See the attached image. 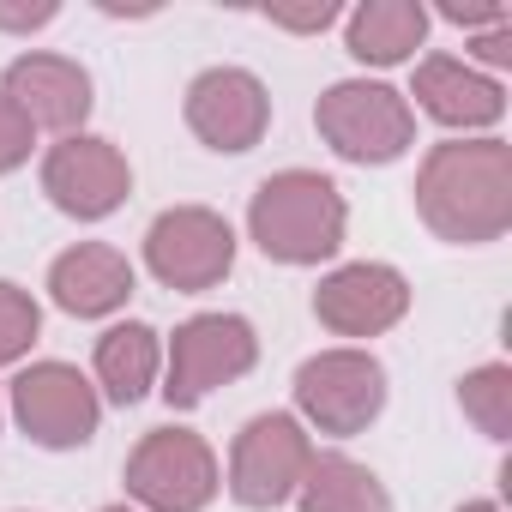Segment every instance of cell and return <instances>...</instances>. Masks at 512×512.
I'll list each match as a JSON object with an SVG mask.
<instances>
[{"mask_svg":"<svg viewBox=\"0 0 512 512\" xmlns=\"http://www.w3.org/2000/svg\"><path fill=\"white\" fill-rule=\"evenodd\" d=\"M416 103L440 121V127H494L506 115V91L482 73H470L464 61H422L416 67Z\"/></svg>","mask_w":512,"mask_h":512,"instance_id":"obj_15","label":"cell"},{"mask_svg":"<svg viewBox=\"0 0 512 512\" xmlns=\"http://www.w3.org/2000/svg\"><path fill=\"white\" fill-rule=\"evenodd\" d=\"M416 211L440 241L482 247L512 223V145L500 139H458L434 145L416 175Z\"/></svg>","mask_w":512,"mask_h":512,"instance_id":"obj_1","label":"cell"},{"mask_svg":"<svg viewBox=\"0 0 512 512\" xmlns=\"http://www.w3.org/2000/svg\"><path fill=\"white\" fill-rule=\"evenodd\" d=\"M253 362H260V338L241 314H193L175 338H169V380L163 398L169 410H193L205 404L217 386L241 380Z\"/></svg>","mask_w":512,"mask_h":512,"instance_id":"obj_4","label":"cell"},{"mask_svg":"<svg viewBox=\"0 0 512 512\" xmlns=\"http://www.w3.org/2000/svg\"><path fill=\"white\" fill-rule=\"evenodd\" d=\"M0 97H7L31 127H49V133H67L91 115V73L67 55H19L7 67V85H0Z\"/></svg>","mask_w":512,"mask_h":512,"instance_id":"obj_13","label":"cell"},{"mask_svg":"<svg viewBox=\"0 0 512 512\" xmlns=\"http://www.w3.org/2000/svg\"><path fill=\"white\" fill-rule=\"evenodd\" d=\"M344 193L314 175V169H284L272 181H260V193H253L247 205V229L253 241H260L266 260L278 266H320L332 260V253L344 247Z\"/></svg>","mask_w":512,"mask_h":512,"instance_id":"obj_2","label":"cell"},{"mask_svg":"<svg viewBox=\"0 0 512 512\" xmlns=\"http://www.w3.org/2000/svg\"><path fill=\"white\" fill-rule=\"evenodd\" d=\"M320 139L344 157V163H392L410 151L416 139V115L392 85H368V79H344L320 97L314 109Z\"/></svg>","mask_w":512,"mask_h":512,"instance_id":"obj_3","label":"cell"},{"mask_svg":"<svg viewBox=\"0 0 512 512\" xmlns=\"http://www.w3.org/2000/svg\"><path fill=\"white\" fill-rule=\"evenodd\" d=\"M31 139H37V127L7 103V97H0V175H7V169H19L25 157H31Z\"/></svg>","mask_w":512,"mask_h":512,"instance_id":"obj_21","label":"cell"},{"mask_svg":"<svg viewBox=\"0 0 512 512\" xmlns=\"http://www.w3.org/2000/svg\"><path fill=\"white\" fill-rule=\"evenodd\" d=\"M452 25H506V7H500V0H488V7H464V0H446V7H440Z\"/></svg>","mask_w":512,"mask_h":512,"instance_id":"obj_24","label":"cell"},{"mask_svg":"<svg viewBox=\"0 0 512 512\" xmlns=\"http://www.w3.org/2000/svg\"><path fill=\"white\" fill-rule=\"evenodd\" d=\"M145 266H151V278L157 284H169V290H211V284H223L229 278V266H235V235H229V223L217 217V211H205V205H175V211H163L151 229H145Z\"/></svg>","mask_w":512,"mask_h":512,"instance_id":"obj_7","label":"cell"},{"mask_svg":"<svg viewBox=\"0 0 512 512\" xmlns=\"http://www.w3.org/2000/svg\"><path fill=\"white\" fill-rule=\"evenodd\" d=\"M43 332V314L37 302L19 290V284H0V362H19Z\"/></svg>","mask_w":512,"mask_h":512,"instance_id":"obj_20","label":"cell"},{"mask_svg":"<svg viewBox=\"0 0 512 512\" xmlns=\"http://www.w3.org/2000/svg\"><path fill=\"white\" fill-rule=\"evenodd\" d=\"M458 404H464V416H470L488 440H506V434H512V368H506V362H488V368L464 374Z\"/></svg>","mask_w":512,"mask_h":512,"instance_id":"obj_19","label":"cell"},{"mask_svg":"<svg viewBox=\"0 0 512 512\" xmlns=\"http://www.w3.org/2000/svg\"><path fill=\"white\" fill-rule=\"evenodd\" d=\"M458 512H500L494 500H470V506H458Z\"/></svg>","mask_w":512,"mask_h":512,"instance_id":"obj_26","label":"cell"},{"mask_svg":"<svg viewBox=\"0 0 512 512\" xmlns=\"http://www.w3.org/2000/svg\"><path fill=\"white\" fill-rule=\"evenodd\" d=\"M266 19L284 25V31H326L338 19V7H332V0H320V7H272Z\"/></svg>","mask_w":512,"mask_h":512,"instance_id":"obj_22","label":"cell"},{"mask_svg":"<svg viewBox=\"0 0 512 512\" xmlns=\"http://www.w3.org/2000/svg\"><path fill=\"white\" fill-rule=\"evenodd\" d=\"M410 308V284L404 272L392 266H374V260H356V266H338L332 278H320L314 290V314L326 332L338 338H380L404 320Z\"/></svg>","mask_w":512,"mask_h":512,"instance_id":"obj_12","label":"cell"},{"mask_svg":"<svg viewBox=\"0 0 512 512\" xmlns=\"http://www.w3.org/2000/svg\"><path fill=\"white\" fill-rule=\"evenodd\" d=\"M296 404L320 434H362L386 410V368L368 350H320L296 374Z\"/></svg>","mask_w":512,"mask_h":512,"instance_id":"obj_6","label":"cell"},{"mask_svg":"<svg viewBox=\"0 0 512 512\" xmlns=\"http://www.w3.org/2000/svg\"><path fill=\"white\" fill-rule=\"evenodd\" d=\"M428 37V13L416 0H368L350 13V55L368 67H398L410 61V49H422Z\"/></svg>","mask_w":512,"mask_h":512,"instance_id":"obj_16","label":"cell"},{"mask_svg":"<svg viewBox=\"0 0 512 512\" xmlns=\"http://www.w3.org/2000/svg\"><path fill=\"white\" fill-rule=\"evenodd\" d=\"M55 19V7H19V13H7V7H0V25H7V31H31V25H49Z\"/></svg>","mask_w":512,"mask_h":512,"instance_id":"obj_25","label":"cell"},{"mask_svg":"<svg viewBox=\"0 0 512 512\" xmlns=\"http://www.w3.org/2000/svg\"><path fill=\"white\" fill-rule=\"evenodd\" d=\"M296 500H302V512H392L380 476L344 452H314Z\"/></svg>","mask_w":512,"mask_h":512,"instance_id":"obj_17","label":"cell"},{"mask_svg":"<svg viewBox=\"0 0 512 512\" xmlns=\"http://www.w3.org/2000/svg\"><path fill=\"white\" fill-rule=\"evenodd\" d=\"M103 512H133V506H103Z\"/></svg>","mask_w":512,"mask_h":512,"instance_id":"obj_27","label":"cell"},{"mask_svg":"<svg viewBox=\"0 0 512 512\" xmlns=\"http://www.w3.org/2000/svg\"><path fill=\"white\" fill-rule=\"evenodd\" d=\"M49 296L73 320H103V314L127 308L133 266H127V253H115L103 241H79V247H67L61 260L49 266Z\"/></svg>","mask_w":512,"mask_h":512,"instance_id":"obj_14","label":"cell"},{"mask_svg":"<svg viewBox=\"0 0 512 512\" xmlns=\"http://www.w3.org/2000/svg\"><path fill=\"white\" fill-rule=\"evenodd\" d=\"M157 362H163V344L139 320L97 338V386L109 392V404H139L157 380Z\"/></svg>","mask_w":512,"mask_h":512,"instance_id":"obj_18","label":"cell"},{"mask_svg":"<svg viewBox=\"0 0 512 512\" xmlns=\"http://www.w3.org/2000/svg\"><path fill=\"white\" fill-rule=\"evenodd\" d=\"M13 416H19V428L37 446L73 452V446H85L97 434L103 404H97V386L79 368H67V362H31L13 380Z\"/></svg>","mask_w":512,"mask_h":512,"instance_id":"obj_9","label":"cell"},{"mask_svg":"<svg viewBox=\"0 0 512 512\" xmlns=\"http://www.w3.org/2000/svg\"><path fill=\"white\" fill-rule=\"evenodd\" d=\"M308 464H314V440L302 434L296 416H278V410L253 416L229 452V494L253 512H272L302 488Z\"/></svg>","mask_w":512,"mask_h":512,"instance_id":"obj_5","label":"cell"},{"mask_svg":"<svg viewBox=\"0 0 512 512\" xmlns=\"http://www.w3.org/2000/svg\"><path fill=\"white\" fill-rule=\"evenodd\" d=\"M43 193H49L67 217L97 223V217H109V211L133 193V169H127V157H121L109 139L73 133V139H61V145L43 157Z\"/></svg>","mask_w":512,"mask_h":512,"instance_id":"obj_10","label":"cell"},{"mask_svg":"<svg viewBox=\"0 0 512 512\" xmlns=\"http://www.w3.org/2000/svg\"><path fill=\"white\" fill-rule=\"evenodd\" d=\"M127 494L151 512H199L217 494V458L187 428H157L127 458Z\"/></svg>","mask_w":512,"mask_h":512,"instance_id":"obj_8","label":"cell"},{"mask_svg":"<svg viewBox=\"0 0 512 512\" xmlns=\"http://www.w3.org/2000/svg\"><path fill=\"white\" fill-rule=\"evenodd\" d=\"M272 97L247 67H211L187 85V127L211 151H253L266 139Z\"/></svg>","mask_w":512,"mask_h":512,"instance_id":"obj_11","label":"cell"},{"mask_svg":"<svg viewBox=\"0 0 512 512\" xmlns=\"http://www.w3.org/2000/svg\"><path fill=\"white\" fill-rule=\"evenodd\" d=\"M476 61H488V67H512V19H506V25H488V31L476 37Z\"/></svg>","mask_w":512,"mask_h":512,"instance_id":"obj_23","label":"cell"}]
</instances>
